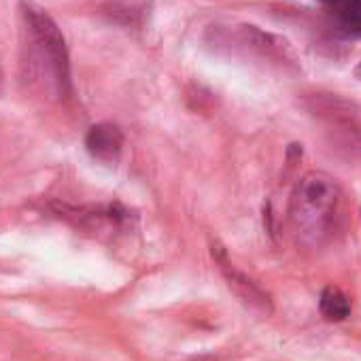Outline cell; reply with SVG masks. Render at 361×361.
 Masks as SVG:
<instances>
[{
	"label": "cell",
	"instance_id": "1",
	"mask_svg": "<svg viewBox=\"0 0 361 361\" xmlns=\"http://www.w3.org/2000/svg\"><path fill=\"white\" fill-rule=\"evenodd\" d=\"M342 202L338 180L321 170L306 172L291 192L289 226L306 247H321L336 230Z\"/></svg>",
	"mask_w": 361,
	"mask_h": 361
},
{
	"label": "cell",
	"instance_id": "2",
	"mask_svg": "<svg viewBox=\"0 0 361 361\" xmlns=\"http://www.w3.org/2000/svg\"><path fill=\"white\" fill-rule=\"evenodd\" d=\"M24 20L28 30V71L37 83L56 96L73 94L71 56L60 26L32 5H24Z\"/></svg>",
	"mask_w": 361,
	"mask_h": 361
},
{
	"label": "cell",
	"instance_id": "3",
	"mask_svg": "<svg viewBox=\"0 0 361 361\" xmlns=\"http://www.w3.org/2000/svg\"><path fill=\"white\" fill-rule=\"evenodd\" d=\"M54 213L81 230L96 232V234H113L123 230L130 224V211L121 204H106V207H68V204H54Z\"/></svg>",
	"mask_w": 361,
	"mask_h": 361
},
{
	"label": "cell",
	"instance_id": "12",
	"mask_svg": "<svg viewBox=\"0 0 361 361\" xmlns=\"http://www.w3.org/2000/svg\"><path fill=\"white\" fill-rule=\"evenodd\" d=\"M355 77H357V79L361 81V62H359V64L355 66Z\"/></svg>",
	"mask_w": 361,
	"mask_h": 361
},
{
	"label": "cell",
	"instance_id": "9",
	"mask_svg": "<svg viewBox=\"0 0 361 361\" xmlns=\"http://www.w3.org/2000/svg\"><path fill=\"white\" fill-rule=\"evenodd\" d=\"M334 26L346 37H361V0H321Z\"/></svg>",
	"mask_w": 361,
	"mask_h": 361
},
{
	"label": "cell",
	"instance_id": "4",
	"mask_svg": "<svg viewBox=\"0 0 361 361\" xmlns=\"http://www.w3.org/2000/svg\"><path fill=\"white\" fill-rule=\"evenodd\" d=\"M213 257H215V262L219 264V270H221V274H224L228 287L232 289V293H234L249 310H253V312H257V314H262V317H270V314L274 312V304H272L270 293L264 291V289H262L253 279H249L243 270H238V268L230 262L226 249H224L221 245H217V243L213 245Z\"/></svg>",
	"mask_w": 361,
	"mask_h": 361
},
{
	"label": "cell",
	"instance_id": "7",
	"mask_svg": "<svg viewBox=\"0 0 361 361\" xmlns=\"http://www.w3.org/2000/svg\"><path fill=\"white\" fill-rule=\"evenodd\" d=\"M123 132L115 123H96L85 134V149L100 161H117L123 149Z\"/></svg>",
	"mask_w": 361,
	"mask_h": 361
},
{
	"label": "cell",
	"instance_id": "8",
	"mask_svg": "<svg viewBox=\"0 0 361 361\" xmlns=\"http://www.w3.org/2000/svg\"><path fill=\"white\" fill-rule=\"evenodd\" d=\"M327 128H329L327 134H329L331 147L346 159L361 161V121H359V117L329 123Z\"/></svg>",
	"mask_w": 361,
	"mask_h": 361
},
{
	"label": "cell",
	"instance_id": "10",
	"mask_svg": "<svg viewBox=\"0 0 361 361\" xmlns=\"http://www.w3.org/2000/svg\"><path fill=\"white\" fill-rule=\"evenodd\" d=\"M319 310H321V314H323L325 321L338 323V321H344V319L350 314L353 304H350V298H348L342 289L329 285V287H325V289L321 291Z\"/></svg>",
	"mask_w": 361,
	"mask_h": 361
},
{
	"label": "cell",
	"instance_id": "6",
	"mask_svg": "<svg viewBox=\"0 0 361 361\" xmlns=\"http://www.w3.org/2000/svg\"><path fill=\"white\" fill-rule=\"evenodd\" d=\"M302 106L317 119L329 123H338L344 119H355L359 117V106L340 96V94H323V92H314V94H306L302 98Z\"/></svg>",
	"mask_w": 361,
	"mask_h": 361
},
{
	"label": "cell",
	"instance_id": "11",
	"mask_svg": "<svg viewBox=\"0 0 361 361\" xmlns=\"http://www.w3.org/2000/svg\"><path fill=\"white\" fill-rule=\"evenodd\" d=\"M192 361H217V357H213V355H200V357H194Z\"/></svg>",
	"mask_w": 361,
	"mask_h": 361
},
{
	"label": "cell",
	"instance_id": "5",
	"mask_svg": "<svg viewBox=\"0 0 361 361\" xmlns=\"http://www.w3.org/2000/svg\"><path fill=\"white\" fill-rule=\"evenodd\" d=\"M236 41L257 54L259 58L264 60H270V62H279L283 66H293L298 68V56L291 47V43L279 35H272V32H266L257 26H238L236 28Z\"/></svg>",
	"mask_w": 361,
	"mask_h": 361
}]
</instances>
